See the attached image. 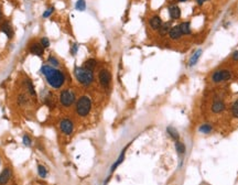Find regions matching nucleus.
<instances>
[{"instance_id": "obj_1", "label": "nucleus", "mask_w": 238, "mask_h": 185, "mask_svg": "<svg viewBox=\"0 0 238 185\" xmlns=\"http://www.w3.org/2000/svg\"><path fill=\"white\" fill-rule=\"evenodd\" d=\"M41 73L44 75V78L49 86L52 88L60 89L65 84V74L60 69H55L51 65H43L41 67Z\"/></svg>"}, {"instance_id": "obj_2", "label": "nucleus", "mask_w": 238, "mask_h": 185, "mask_svg": "<svg viewBox=\"0 0 238 185\" xmlns=\"http://www.w3.org/2000/svg\"><path fill=\"white\" fill-rule=\"evenodd\" d=\"M74 75L76 81L81 85L85 86V87L91 86L93 84V82H94V72L85 69V67H83V66L75 67Z\"/></svg>"}, {"instance_id": "obj_3", "label": "nucleus", "mask_w": 238, "mask_h": 185, "mask_svg": "<svg viewBox=\"0 0 238 185\" xmlns=\"http://www.w3.org/2000/svg\"><path fill=\"white\" fill-rule=\"evenodd\" d=\"M92 110V99L86 95H83L75 103V113L79 117L88 116Z\"/></svg>"}, {"instance_id": "obj_4", "label": "nucleus", "mask_w": 238, "mask_h": 185, "mask_svg": "<svg viewBox=\"0 0 238 185\" xmlns=\"http://www.w3.org/2000/svg\"><path fill=\"white\" fill-rule=\"evenodd\" d=\"M60 104L65 108H70L76 103V95L72 89H63L60 94Z\"/></svg>"}, {"instance_id": "obj_5", "label": "nucleus", "mask_w": 238, "mask_h": 185, "mask_svg": "<svg viewBox=\"0 0 238 185\" xmlns=\"http://www.w3.org/2000/svg\"><path fill=\"white\" fill-rule=\"evenodd\" d=\"M231 77H233V73L229 69H218L212 74V82L218 84V83L229 81Z\"/></svg>"}, {"instance_id": "obj_6", "label": "nucleus", "mask_w": 238, "mask_h": 185, "mask_svg": "<svg viewBox=\"0 0 238 185\" xmlns=\"http://www.w3.org/2000/svg\"><path fill=\"white\" fill-rule=\"evenodd\" d=\"M98 81L99 84L102 86L103 88H107L110 85V82H112V74L109 72L108 69H103L99 71L98 73Z\"/></svg>"}, {"instance_id": "obj_7", "label": "nucleus", "mask_w": 238, "mask_h": 185, "mask_svg": "<svg viewBox=\"0 0 238 185\" xmlns=\"http://www.w3.org/2000/svg\"><path fill=\"white\" fill-rule=\"evenodd\" d=\"M60 130L66 136H70L74 131V122L70 118H63L60 121Z\"/></svg>"}, {"instance_id": "obj_8", "label": "nucleus", "mask_w": 238, "mask_h": 185, "mask_svg": "<svg viewBox=\"0 0 238 185\" xmlns=\"http://www.w3.org/2000/svg\"><path fill=\"white\" fill-rule=\"evenodd\" d=\"M225 109H226V105H225L224 100H222V99L215 100L214 103L212 104V106H211L212 113H216V115H217V113H223Z\"/></svg>"}, {"instance_id": "obj_9", "label": "nucleus", "mask_w": 238, "mask_h": 185, "mask_svg": "<svg viewBox=\"0 0 238 185\" xmlns=\"http://www.w3.org/2000/svg\"><path fill=\"white\" fill-rule=\"evenodd\" d=\"M44 103L45 105L50 108V109H54L55 106H56V98L54 97V95L52 92H48L46 96L44 97Z\"/></svg>"}, {"instance_id": "obj_10", "label": "nucleus", "mask_w": 238, "mask_h": 185, "mask_svg": "<svg viewBox=\"0 0 238 185\" xmlns=\"http://www.w3.org/2000/svg\"><path fill=\"white\" fill-rule=\"evenodd\" d=\"M163 23L162 22V19H161L159 16H153V17L150 18L149 20V25L151 27V29L153 30H159V28L161 27V24Z\"/></svg>"}, {"instance_id": "obj_11", "label": "nucleus", "mask_w": 238, "mask_h": 185, "mask_svg": "<svg viewBox=\"0 0 238 185\" xmlns=\"http://www.w3.org/2000/svg\"><path fill=\"white\" fill-rule=\"evenodd\" d=\"M11 178V170L9 168H6L0 173V185L7 184Z\"/></svg>"}, {"instance_id": "obj_12", "label": "nucleus", "mask_w": 238, "mask_h": 185, "mask_svg": "<svg viewBox=\"0 0 238 185\" xmlns=\"http://www.w3.org/2000/svg\"><path fill=\"white\" fill-rule=\"evenodd\" d=\"M30 52L33 55H37V56H42L44 54V48L42 46L40 43H33L30 46Z\"/></svg>"}, {"instance_id": "obj_13", "label": "nucleus", "mask_w": 238, "mask_h": 185, "mask_svg": "<svg viewBox=\"0 0 238 185\" xmlns=\"http://www.w3.org/2000/svg\"><path fill=\"white\" fill-rule=\"evenodd\" d=\"M169 13H170L171 19H180L181 17V9L177 4H171L169 6Z\"/></svg>"}, {"instance_id": "obj_14", "label": "nucleus", "mask_w": 238, "mask_h": 185, "mask_svg": "<svg viewBox=\"0 0 238 185\" xmlns=\"http://www.w3.org/2000/svg\"><path fill=\"white\" fill-rule=\"evenodd\" d=\"M169 35L172 40H179V39L182 37V31L180 29V25H174V27L171 28L170 32H169Z\"/></svg>"}, {"instance_id": "obj_15", "label": "nucleus", "mask_w": 238, "mask_h": 185, "mask_svg": "<svg viewBox=\"0 0 238 185\" xmlns=\"http://www.w3.org/2000/svg\"><path fill=\"white\" fill-rule=\"evenodd\" d=\"M1 30L4 33L7 34V37L9 39H11L13 37V29L11 27V24L9 23V21H4V23L1 24Z\"/></svg>"}, {"instance_id": "obj_16", "label": "nucleus", "mask_w": 238, "mask_h": 185, "mask_svg": "<svg viewBox=\"0 0 238 185\" xmlns=\"http://www.w3.org/2000/svg\"><path fill=\"white\" fill-rule=\"evenodd\" d=\"M170 30H171V22H163V23L161 24V27L159 28L158 33H159L161 37H164V35L169 34Z\"/></svg>"}, {"instance_id": "obj_17", "label": "nucleus", "mask_w": 238, "mask_h": 185, "mask_svg": "<svg viewBox=\"0 0 238 185\" xmlns=\"http://www.w3.org/2000/svg\"><path fill=\"white\" fill-rule=\"evenodd\" d=\"M96 66H97V61L95 58H88L83 63V67H85L89 71H94L96 69Z\"/></svg>"}, {"instance_id": "obj_18", "label": "nucleus", "mask_w": 238, "mask_h": 185, "mask_svg": "<svg viewBox=\"0 0 238 185\" xmlns=\"http://www.w3.org/2000/svg\"><path fill=\"white\" fill-rule=\"evenodd\" d=\"M127 148H128V145H127V147L125 148V149H123V152H121V153H120V155H119L118 160H117V161H116L115 163H114V164H112V169H110V173H112V172L115 171L116 169L118 168L119 165L121 164V162H123V159H125V153H126Z\"/></svg>"}, {"instance_id": "obj_19", "label": "nucleus", "mask_w": 238, "mask_h": 185, "mask_svg": "<svg viewBox=\"0 0 238 185\" xmlns=\"http://www.w3.org/2000/svg\"><path fill=\"white\" fill-rule=\"evenodd\" d=\"M30 99H29V97L25 95V94H19L18 95V98H17V103L19 106H27L28 104H29Z\"/></svg>"}, {"instance_id": "obj_20", "label": "nucleus", "mask_w": 238, "mask_h": 185, "mask_svg": "<svg viewBox=\"0 0 238 185\" xmlns=\"http://www.w3.org/2000/svg\"><path fill=\"white\" fill-rule=\"evenodd\" d=\"M25 86H27L28 92L30 94L32 97H37V92H35V88H34L33 83L31 82V79L27 78L25 79Z\"/></svg>"}, {"instance_id": "obj_21", "label": "nucleus", "mask_w": 238, "mask_h": 185, "mask_svg": "<svg viewBox=\"0 0 238 185\" xmlns=\"http://www.w3.org/2000/svg\"><path fill=\"white\" fill-rule=\"evenodd\" d=\"M180 29L182 31V34H191V24L189 21L182 22L180 24Z\"/></svg>"}, {"instance_id": "obj_22", "label": "nucleus", "mask_w": 238, "mask_h": 185, "mask_svg": "<svg viewBox=\"0 0 238 185\" xmlns=\"http://www.w3.org/2000/svg\"><path fill=\"white\" fill-rule=\"evenodd\" d=\"M167 131H168V134H170V137L172 138V139H174L175 141H179L180 134H179V132H177V130L175 129V128H173V127H168L167 128Z\"/></svg>"}, {"instance_id": "obj_23", "label": "nucleus", "mask_w": 238, "mask_h": 185, "mask_svg": "<svg viewBox=\"0 0 238 185\" xmlns=\"http://www.w3.org/2000/svg\"><path fill=\"white\" fill-rule=\"evenodd\" d=\"M201 54H202V50H197V51L192 55V57H191V60H190V66L191 67L196 64L197 61H198V58H200V56H201Z\"/></svg>"}, {"instance_id": "obj_24", "label": "nucleus", "mask_w": 238, "mask_h": 185, "mask_svg": "<svg viewBox=\"0 0 238 185\" xmlns=\"http://www.w3.org/2000/svg\"><path fill=\"white\" fill-rule=\"evenodd\" d=\"M175 150H177V154L182 155V154H184V152H185V145H184L182 142H180V141H177V142H175Z\"/></svg>"}, {"instance_id": "obj_25", "label": "nucleus", "mask_w": 238, "mask_h": 185, "mask_svg": "<svg viewBox=\"0 0 238 185\" xmlns=\"http://www.w3.org/2000/svg\"><path fill=\"white\" fill-rule=\"evenodd\" d=\"M198 130L201 131V132H203V134H210L213 130V127H212L211 125H208V123H204V125L200 126Z\"/></svg>"}, {"instance_id": "obj_26", "label": "nucleus", "mask_w": 238, "mask_h": 185, "mask_svg": "<svg viewBox=\"0 0 238 185\" xmlns=\"http://www.w3.org/2000/svg\"><path fill=\"white\" fill-rule=\"evenodd\" d=\"M37 173L40 175V178H45L48 176V170L41 164L37 165Z\"/></svg>"}, {"instance_id": "obj_27", "label": "nucleus", "mask_w": 238, "mask_h": 185, "mask_svg": "<svg viewBox=\"0 0 238 185\" xmlns=\"http://www.w3.org/2000/svg\"><path fill=\"white\" fill-rule=\"evenodd\" d=\"M75 8L79 11H84L86 9V2L85 0H77V2L75 4Z\"/></svg>"}, {"instance_id": "obj_28", "label": "nucleus", "mask_w": 238, "mask_h": 185, "mask_svg": "<svg viewBox=\"0 0 238 185\" xmlns=\"http://www.w3.org/2000/svg\"><path fill=\"white\" fill-rule=\"evenodd\" d=\"M231 115H233L235 118H238V99L235 100V103L233 104V106H231Z\"/></svg>"}, {"instance_id": "obj_29", "label": "nucleus", "mask_w": 238, "mask_h": 185, "mask_svg": "<svg viewBox=\"0 0 238 185\" xmlns=\"http://www.w3.org/2000/svg\"><path fill=\"white\" fill-rule=\"evenodd\" d=\"M48 61H49V63L51 64V66H53V67H56V66H58L60 65V62L56 60V57H54V56H49V58H48Z\"/></svg>"}, {"instance_id": "obj_30", "label": "nucleus", "mask_w": 238, "mask_h": 185, "mask_svg": "<svg viewBox=\"0 0 238 185\" xmlns=\"http://www.w3.org/2000/svg\"><path fill=\"white\" fill-rule=\"evenodd\" d=\"M22 140H23V143L24 145H27V147H30L31 143H32V140H31V138L27 134H24L23 138H22Z\"/></svg>"}, {"instance_id": "obj_31", "label": "nucleus", "mask_w": 238, "mask_h": 185, "mask_svg": "<svg viewBox=\"0 0 238 185\" xmlns=\"http://www.w3.org/2000/svg\"><path fill=\"white\" fill-rule=\"evenodd\" d=\"M41 45L44 48H49V46H50V41H49V39L48 38H42L41 39Z\"/></svg>"}, {"instance_id": "obj_32", "label": "nucleus", "mask_w": 238, "mask_h": 185, "mask_svg": "<svg viewBox=\"0 0 238 185\" xmlns=\"http://www.w3.org/2000/svg\"><path fill=\"white\" fill-rule=\"evenodd\" d=\"M53 11H54V8L52 7V8H50V9H49V10H46L44 12V13H43V18H48V17H50V16H51L52 14V12H53Z\"/></svg>"}, {"instance_id": "obj_33", "label": "nucleus", "mask_w": 238, "mask_h": 185, "mask_svg": "<svg viewBox=\"0 0 238 185\" xmlns=\"http://www.w3.org/2000/svg\"><path fill=\"white\" fill-rule=\"evenodd\" d=\"M77 50H78V45L76 44V43H75L74 45H73V46H72V50H71V53L73 55H75L76 54V53H77Z\"/></svg>"}, {"instance_id": "obj_34", "label": "nucleus", "mask_w": 238, "mask_h": 185, "mask_svg": "<svg viewBox=\"0 0 238 185\" xmlns=\"http://www.w3.org/2000/svg\"><path fill=\"white\" fill-rule=\"evenodd\" d=\"M231 58H233V61H238V51L234 52V54H233Z\"/></svg>"}, {"instance_id": "obj_35", "label": "nucleus", "mask_w": 238, "mask_h": 185, "mask_svg": "<svg viewBox=\"0 0 238 185\" xmlns=\"http://www.w3.org/2000/svg\"><path fill=\"white\" fill-rule=\"evenodd\" d=\"M196 1H197V4L201 6V4H203L205 2V1H207V0H196Z\"/></svg>"}, {"instance_id": "obj_36", "label": "nucleus", "mask_w": 238, "mask_h": 185, "mask_svg": "<svg viewBox=\"0 0 238 185\" xmlns=\"http://www.w3.org/2000/svg\"><path fill=\"white\" fill-rule=\"evenodd\" d=\"M179 1H186V0H179Z\"/></svg>"}]
</instances>
